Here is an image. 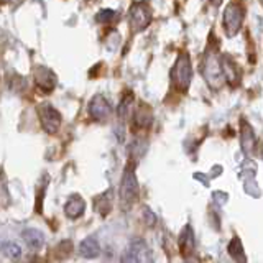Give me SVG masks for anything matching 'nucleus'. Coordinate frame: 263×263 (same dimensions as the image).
I'll return each instance as SVG.
<instances>
[{"label": "nucleus", "mask_w": 263, "mask_h": 263, "mask_svg": "<svg viewBox=\"0 0 263 263\" xmlns=\"http://www.w3.org/2000/svg\"><path fill=\"white\" fill-rule=\"evenodd\" d=\"M138 197V181L135 176V164L130 161L123 170L120 181V205L123 209H130Z\"/></svg>", "instance_id": "obj_1"}, {"label": "nucleus", "mask_w": 263, "mask_h": 263, "mask_svg": "<svg viewBox=\"0 0 263 263\" xmlns=\"http://www.w3.org/2000/svg\"><path fill=\"white\" fill-rule=\"evenodd\" d=\"M173 84L179 92H186L189 89L193 79V68H191V58L187 53H181L175 63V68L171 71Z\"/></svg>", "instance_id": "obj_2"}, {"label": "nucleus", "mask_w": 263, "mask_h": 263, "mask_svg": "<svg viewBox=\"0 0 263 263\" xmlns=\"http://www.w3.org/2000/svg\"><path fill=\"white\" fill-rule=\"evenodd\" d=\"M202 74L204 79L208 81V84L211 86V89H220L224 86V72H222V66L220 61L217 60V56L208 51L204 56V63H202Z\"/></svg>", "instance_id": "obj_3"}, {"label": "nucleus", "mask_w": 263, "mask_h": 263, "mask_svg": "<svg viewBox=\"0 0 263 263\" xmlns=\"http://www.w3.org/2000/svg\"><path fill=\"white\" fill-rule=\"evenodd\" d=\"M152 8L146 2H135L128 10V25L134 33L143 31L152 23Z\"/></svg>", "instance_id": "obj_4"}, {"label": "nucleus", "mask_w": 263, "mask_h": 263, "mask_svg": "<svg viewBox=\"0 0 263 263\" xmlns=\"http://www.w3.org/2000/svg\"><path fill=\"white\" fill-rule=\"evenodd\" d=\"M120 263H153L150 247L142 238H135L122 253Z\"/></svg>", "instance_id": "obj_5"}, {"label": "nucleus", "mask_w": 263, "mask_h": 263, "mask_svg": "<svg viewBox=\"0 0 263 263\" xmlns=\"http://www.w3.org/2000/svg\"><path fill=\"white\" fill-rule=\"evenodd\" d=\"M245 18L243 5L238 2H230L224 10V30L227 36H235L242 28Z\"/></svg>", "instance_id": "obj_6"}, {"label": "nucleus", "mask_w": 263, "mask_h": 263, "mask_svg": "<svg viewBox=\"0 0 263 263\" xmlns=\"http://www.w3.org/2000/svg\"><path fill=\"white\" fill-rule=\"evenodd\" d=\"M38 117L41 127L46 134L53 135L61 127V114L58 112L51 104H40L38 105Z\"/></svg>", "instance_id": "obj_7"}, {"label": "nucleus", "mask_w": 263, "mask_h": 263, "mask_svg": "<svg viewBox=\"0 0 263 263\" xmlns=\"http://www.w3.org/2000/svg\"><path fill=\"white\" fill-rule=\"evenodd\" d=\"M89 114H90V117H92L94 120L105 122L112 114V105L104 96L97 94V96H94L92 99H90V102H89Z\"/></svg>", "instance_id": "obj_8"}, {"label": "nucleus", "mask_w": 263, "mask_h": 263, "mask_svg": "<svg viewBox=\"0 0 263 263\" xmlns=\"http://www.w3.org/2000/svg\"><path fill=\"white\" fill-rule=\"evenodd\" d=\"M33 74H35L36 86L40 89H43L45 92H51L56 87V74L51 69L45 68V66H36Z\"/></svg>", "instance_id": "obj_9"}, {"label": "nucleus", "mask_w": 263, "mask_h": 263, "mask_svg": "<svg viewBox=\"0 0 263 263\" xmlns=\"http://www.w3.org/2000/svg\"><path fill=\"white\" fill-rule=\"evenodd\" d=\"M220 66H222V72H224V78L230 86H237L238 81H240V69L235 63L232 56L224 54L220 58Z\"/></svg>", "instance_id": "obj_10"}, {"label": "nucleus", "mask_w": 263, "mask_h": 263, "mask_svg": "<svg viewBox=\"0 0 263 263\" xmlns=\"http://www.w3.org/2000/svg\"><path fill=\"white\" fill-rule=\"evenodd\" d=\"M84 209H86L84 199H82L81 196L74 194V196L69 197L68 202H66V205H64V214L69 219H78V217L82 216V214H84Z\"/></svg>", "instance_id": "obj_11"}, {"label": "nucleus", "mask_w": 263, "mask_h": 263, "mask_svg": "<svg viewBox=\"0 0 263 263\" xmlns=\"http://www.w3.org/2000/svg\"><path fill=\"white\" fill-rule=\"evenodd\" d=\"M240 145L245 155H250L255 146V132L249 122H240Z\"/></svg>", "instance_id": "obj_12"}, {"label": "nucleus", "mask_w": 263, "mask_h": 263, "mask_svg": "<svg viewBox=\"0 0 263 263\" xmlns=\"http://www.w3.org/2000/svg\"><path fill=\"white\" fill-rule=\"evenodd\" d=\"M178 245H179L181 255H184V257H191L193 250H194V234H193V229L189 226H186L183 230H181Z\"/></svg>", "instance_id": "obj_13"}, {"label": "nucleus", "mask_w": 263, "mask_h": 263, "mask_svg": "<svg viewBox=\"0 0 263 263\" xmlns=\"http://www.w3.org/2000/svg\"><path fill=\"white\" fill-rule=\"evenodd\" d=\"M22 238L31 250H40L45 245V235L38 229H25L22 232Z\"/></svg>", "instance_id": "obj_14"}, {"label": "nucleus", "mask_w": 263, "mask_h": 263, "mask_svg": "<svg viewBox=\"0 0 263 263\" xmlns=\"http://www.w3.org/2000/svg\"><path fill=\"white\" fill-rule=\"evenodd\" d=\"M79 253L84 258H97L101 255V245H99L96 238L87 237L79 243Z\"/></svg>", "instance_id": "obj_15"}, {"label": "nucleus", "mask_w": 263, "mask_h": 263, "mask_svg": "<svg viewBox=\"0 0 263 263\" xmlns=\"http://www.w3.org/2000/svg\"><path fill=\"white\" fill-rule=\"evenodd\" d=\"M227 250H229V255L232 257L237 263H247V257H245V253H243V247H242V242L238 240L237 237H234L232 240H230L229 247H227Z\"/></svg>", "instance_id": "obj_16"}, {"label": "nucleus", "mask_w": 263, "mask_h": 263, "mask_svg": "<svg viewBox=\"0 0 263 263\" xmlns=\"http://www.w3.org/2000/svg\"><path fill=\"white\" fill-rule=\"evenodd\" d=\"M134 120L138 127H148L152 123V112H150V107H146L145 104H142L135 110L134 115Z\"/></svg>", "instance_id": "obj_17"}, {"label": "nucleus", "mask_w": 263, "mask_h": 263, "mask_svg": "<svg viewBox=\"0 0 263 263\" xmlns=\"http://www.w3.org/2000/svg\"><path fill=\"white\" fill-rule=\"evenodd\" d=\"M2 252L7 258H10V260H18L22 257V249H20V245L18 243H15V242H5L2 245Z\"/></svg>", "instance_id": "obj_18"}, {"label": "nucleus", "mask_w": 263, "mask_h": 263, "mask_svg": "<svg viewBox=\"0 0 263 263\" xmlns=\"http://www.w3.org/2000/svg\"><path fill=\"white\" fill-rule=\"evenodd\" d=\"M132 104H134V94H127L125 97L122 99V102H120V105H119V117L120 119H125L127 115H128V112H130V109H132Z\"/></svg>", "instance_id": "obj_19"}, {"label": "nucleus", "mask_w": 263, "mask_h": 263, "mask_svg": "<svg viewBox=\"0 0 263 263\" xmlns=\"http://www.w3.org/2000/svg\"><path fill=\"white\" fill-rule=\"evenodd\" d=\"M114 16H115V12L110 10V8H105V10H101L96 15V20L101 23H107V22H110Z\"/></svg>", "instance_id": "obj_20"}, {"label": "nucleus", "mask_w": 263, "mask_h": 263, "mask_svg": "<svg viewBox=\"0 0 263 263\" xmlns=\"http://www.w3.org/2000/svg\"><path fill=\"white\" fill-rule=\"evenodd\" d=\"M143 212H145V222H146V224H148V219H150V222H152V226H153L156 219H155V216H153V214H152V211L145 208V211H143Z\"/></svg>", "instance_id": "obj_21"}, {"label": "nucleus", "mask_w": 263, "mask_h": 263, "mask_svg": "<svg viewBox=\"0 0 263 263\" xmlns=\"http://www.w3.org/2000/svg\"><path fill=\"white\" fill-rule=\"evenodd\" d=\"M186 263H199V260H197L196 257H187V261Z\"/></svg>", "instance_id": "obj_22"}, {"label": "nucleus", "mask_w": 263, "mask_h": 263, "mask_svg": "<svg viewBox=\"0 0 263 263\" xmlns=\"http://www.w3.org/2000/svg\"><path fill=\"white\" fill-rule=\"evenodd\" d=\"M220 2H222V0H211V4H212L214 7H219V5H220Z\"/></svg>", "instance_id": "obj_23"}, {"label": "nucleus", "mask_w": 263, "mask_h": 263, "mask_svg": "<svg viewBox=\"0 0 263 263\" xmlns=\"http://www.w3.org/2000/svg\"><path fill=\"white\" fill-rule=\"evenodd\" d=\"M0 2H13V0H0Z\"/></svg>", "instance_id": "obj_24"}]
</instances>
